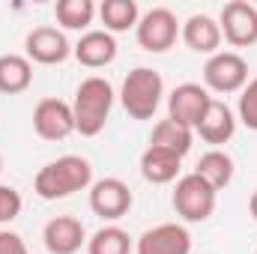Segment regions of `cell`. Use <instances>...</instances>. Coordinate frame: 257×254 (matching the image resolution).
<instances>
[{
  "mask_svg": "<svg viewBox=\"0 0 257 254\" xmlns=\"http://www.w3.org/2000/svg\"><path fill=\"white\" fill-rule=\"evenodd\" d=\"M209 102H212V96H209L206 87L186 81V84L174 87V93L168 96V117L177 120V123H183V126L194 129L200 123V117L206 114Z\"/></svg>",
  "mask_w": 257,
  "mask_h": 254,
  "instance_id": "7c38bea8",
  "label": "cell"
},
{
  "mask_svg": "<svg viewBox=\"0 0 257 254\" xmlns=\"http://www.w3.org/2000/svg\"><path fill=\"white\" fill-rule=\"evenodd\" d=\"M99 18L105 24V30L114 33H126L132 27H138L141 21V9L135 0H102L99 3Z\"/></svg>",
  "mask_w": 257,
  "mask_h": 254,
  "instance_id": "44dd1931",
  "label": "cell"
},
{
  "mask_svg": "<svg viewBox=\"0 0 257 254\" xmlns=\"http://www.w3.org/2000/svg\"><path fill=\"white\" fill-rule=\"evenodd\" d=\"M138 45L150 54H162L168 48H174L177 36H180V21L168 6H153L150 12L141 15L138 27H135Z\"/></svg>",
  "mask_w": 257,
  "mask_h": 254,
  "instance_id": "5b68a950",
  "label": "cell"
},
{
  "mask_svg": "<svg viewBox=\"0 0 257 254\" xmlns=\"http://www.w3.org/2000/svg\"><path fill=\"white\" fill-rule=\"evenodd\" d=\"M180 36L183 42L192 48L194 54H218V45H221V27L212 15H203V12H194L186 18V24L180 27Z\"/></svg>",
  "mask_w": 257,
  "mask_h": 254,
  "instance_id": "9a60e30c",
  "label": "cell"
},
{
  "mask_svg": "<svg viewBox=\"0 0 257 254\" xmlns=\"http://www.w3.org/2000/svg\"><path fill=\"white\" fill-rule=\"evenodd\" d=\"M0 174H3V156H0Z\"/></svg>",
  "mask_w": 257,
  "mask_h": 254,
  "instance_id": "83f0119b",
  "label": "cell"
},
{
  "mask_svg": "<svg viewBox=\"0 0 257 254\" xmlns=\"http://www.w3.org/2000/svg\"><path fill=\"white\" fill-rule=\"evenodd\" d=\"M0 254H30L27 242L15 230H0Z\"/></svg>",
  "mask_w": 257,
  "mask_h": 254,
  "instance_id": "484cf974",
  "label": "cell"
},
{
  "mask_svg": "<svg viewBox=\"0 0 257 254\" xmlns=\"http://www.w3.org/2000/svg\"><path fill=\"white\" fill-rule=\"evenodd\" d=\"M138 254H192V233L177 224V221H165L156 224L150 230H144L138 236Z\"/></svg>",
  "mask_w": 257,
  "mask_h": 254,
  "instance_id": "8fae6325",
  "label": "cell"
},
{
  "mask_svg": "<svg viewBox=\"0 0 257 254\" xmlns=\"http://www.w3.org/2000/svg\"><path fill=\"white\" fill-rule=\"evenodd\" d=\"M87 254H132V236L120 224H105L87 239Z\"/></svg>",
  "mask_w": 257,
  "mask_h": 254,
  "instance_id": "603a6c76",
  "label": "cell"
},
{
  "mask_svg": "<svg viewBox=\"0 0 257 254\" xmlns=\"http://www.w3.org/2000/svg\"><path fill=\"white\" fill-rule=\"evenodd\" d=\"M33 132L42 138V141H63L75 132V114H72V105L57 99V96H48V99H39L36 108H33Z\"/></svg>",
  "mask_w": 257,
  "mask_h": 254,
  "instance_id": "ba28073f",
  "label": "cell"
},
{
  "mask_svg": "<svg viewBox=\"0 0 257 254\" xmlns=\"http://www.w3.org/2000/svg\"><path fill=\"white\" fill-rule=\"evenodd\" d=\"M114 108V87L99 78L90 75L78 84L75 90V102H72V114H75V132L84 138H96L102 135V129L111 117Z\"/></svg>",
  "mask_w": 257,
  "mask_h": 254,
  "instance_id": "7a4b0ae2",
  "label": "cell"
},
{
  "mask_svg": "<svg viewBox=\"0 0 257 254\" xmlns=\"http://www.w3.org/2000/svg\"><path fill=\"white\" fill-rule=\"evenodd\" d=\"M248 84V63L236 51H218L203 66V87L212 93H242Z\"/></svg>",
  "mask_w": 257,
  "mask_h": 254,
  "instance_id": "8992f818",
  "label": "cell"
},
{
  "mask_svg": "<svg viewBox=\"0 0 257 254\" xmlns=\"http://www.w3.org/2000/svg\"><path fill=\"white\" fill-rule=\"evenodd\" d=\"M236 114H239V123H242V126L251 129V132H257V75L242 87Z\"/></svg>",
  "mask_w": 257,
  "mask_h": 254,
  "instance_id": "cb8c5ba5",
  "label": "cell"
},
{
  "mask_svg": "<svg viewBox=\"0 0 257 254\" xmlns=\"http://www.w3.org/2000/svg\"><path fill=\"white\" fill-rule=\"evenodd\" d=\"M233 171H236V168H233V159H230L224 150H209V153H203V156L197 159V168H194V174H197L200 180H206L215 191H221V189L230 186Z\"/></svg>",
  "mask_w": 257,
  "mask_h": 254,
  "instance_id": "ffe728a7",
  "label": "cell"
},
{
  "mask_svg": "<svg viewBox=\"0 0 257 254\" xmlns=\"http://www.w3.org/2000/svg\"><path fill=\"white\" fill-rule=\"evenodd\" d=\"M192 144H194V129L183 126V123H177V120H171V117L159 120V123L153 126V135H150V147L168 150V153H174V156H180V159L192 150Z\"/></svg>",
  "mask_w": 257,
  "mask_h": 254,
  "instance_id": "ac0fdd59",
  "label": "cell"
},
{
  "mask_svg": "<svg viewBox=\"0 0 257 254\" xmlns=\"http://www.w3.org/2000/svg\"><path fill=\"white\" fill-rule=\"evenodd\" d=\"M248 212L254 215V221H257V191L251 194V200H248Z\"/></svg>",
  "mask_w": 257,
  "mask_h": 254,
  "instance_id": "4316f807",
  "label": "cell"
},
{
  "mask_svg": "<svg viewBox=\"0 0 257 254\" xmlns=\"http://www.w3.org/2000/svg\"><path fill=\"white\" fill-rule=\"evenodd\" d=\"M72 54L87 69H105L117 60V39L108 30H87L72 45Z\"/></svg>",
  "mask_w": 257,
  "mask_h": 254,
  "instance_id": "5bb4252c",
  "label": "cell"
},
{
  "mask_svg": "<svg viewBox=\"0 0 257 254\" xmlns=\"http://www.w3.org/2000/svg\"><path fill=\"white\" fill-rule=\"evenodd\" d=\"M180 165H183L180 156L159 150V147H147L141 153V177L153 186H168V183L180 180Z\"/></svg>",
  "mask_w": 257,
  "mask_h": 254,
  "instance_id": "e0dca14e",
  "label": "cell"
},
{
  "mask_svg": "<svg viewBox=\"0 0 257 254\" xmlns=\"http://www.w3.org/2000/svg\"><path fill=\"white\" fill-rule=\"evenodd\" d=\"M135 197H132V189L120 177H105V180H96L90 186V209L105 218V221H117L123 218L128 209H132Z\"/></svg>",
  "mask_w": 257,
  "mask_h": 254,
  "instance_id": "9c48e42d",
  "label": "cell"
},
{
  "mask_svg": "<svg viewBox=\"0 0 257 254\" xmlns=\"http://www.w3.org/2000/svg\"><path fill=\"white\" fill-rule=\"evenodd\" d=\"M162 96H165V81L150 66H138L123 78L120 102L132 120H153V114L162 105Z\"/></svg>",
  "mask_w": 257,
  "mask_h": 254,
  "instance_id": "3957f363",
  "label": "cell"
},
{
  "mask_svg": "<svg viewBox=\"0 0 257 254\" xmlns=\"http://www.w3.org/2000/svg\"><path fill=\"white\" fill-rule=\"evenodd\" d=\"M99 15V6L93 0H57L54 18L63 30H90L93 18Z\"/></svg>",
  "mask_w": 257,
  "mask_h": 254,
  "instance_id": "7402d4cb",
  "label": "cell"
},
{
  "mask_svg": "<svg viewBox=\"0 0 257 254\" xmlns=\"http://www.w3.org/2000/svg\"><path fill=\"white\" fill-rule=\"evenodd\" d=\"M194 132H197L206 144H212V147L218 150L221 144H227V141L233 138V132H236V117H233V111H230L224 102L212 99L209 108H206V114H203L200 123L194 126Z\"/></svg>",
  "mask_w": 257,
  "mask_h": 254,
  "instance_id": "2e32d148",
  "label": "cell"
},
{
  "mask_svg": "<svg viewBox=\"0 0 257 254\" xmlns=\"http://www.w3.org/2000/svg\"><path fill=\"white\" fill-rule=\"evenodd\" d=\"M215 194L218 191L192 171V174H186V177L177 180L171 200H174V209H177V215L183 221L200 224V221H206L215 212Z\"/></svg>",
  "mask_w": 257,
  "mask_h": 254,
  "instance_id": "277c9868",
  "label": "cell"
},
{
  "mask_svg": "<svg viewBox=\"0 0 257 254\" xmlns=\"http://www.w3.org/2000/svg\"><path fill=\"white\" fill-rule=\"evenodd\" d=\"M21 206H24V200H21L18 189H12V186H0V224L15 221V218L21 215Z\"/></svg>",
  "mask_w": 257,
  "mask_h": 254,
  "instance_id": "d4e9b609",
  "label": "cell"
},
{
  "mask_svg": "<svg viewBox=\"0 0 257 254\" xmlns=\"http://www.w3.org/2000/svg\"><path fill=\"white\" fill-rule=\"evenodd\" d=\"M90 186H93V165L84 156H60L45 168H39V174L33 177V191L42 200H63Z\"/></svg>",
  "mask_w": 257,
  "mask_h": 254,
  "instance_id": "6da1fadb",
  "label": "cell"
},
{
  "mask_svg": "<svg viewBox=\"0 0 257 254\" xmlns=\"http://www.w3.org/2000/svg\"><path fill=\"white\" fill-rule=\"evenodd\" d=\"M72 45L60 27H33L24 39V57L39 66H57L69 60Z\"/></svg>",
  "mask_w": 257,
  "mask_h": 254,
  "instance_id": "30bf717a",
  "label": "cell"
},
{
  "mask_svg": "<svg viewBox=\"0 0 257 254\" xmlns=\"http://www.w3.org/2000/svg\"><path fill=\"white\" fill-rule=\"evenodd\" d=\"M218 27L233 48H251L257 45V6L248 0L224 3L218 15Z\"/></svg>",
  "mask_w": 257,
  "mask_h": 254,
  "instance_id": "52a82bcc",
  "label": "cell"
},
{
  "mask_svg": "<svg viewBox=\"0 0 257 254\" xmlns=\"http://www.w3.org/2000/svg\"><path fill=\"white\" fill-rule=\"evenodd\" d=\"M33 84V63L24 54H0V93L18 96Z\"/></svg>",
  "mask_w": 257,
  "mask_h": 254,
  "instance_id": "d6986e66",
  "label": "cell"
},
{
  "mask_svg": "<svg viewBox=\"0 0 257 254\" xmlns=\"http://www.w3.org/2000/svg\"><path fill=\"white\" fill-rule=\"evenodd\" d=\"M42 242L51 254H78L87 245V230L75 215H54L42 230Z\"/></svg>",
  "mask_w": 257,
  "mask_h": 254,
  "instance_id": "4fadbf2b",
  "label": "cell"
}]
</instances>
